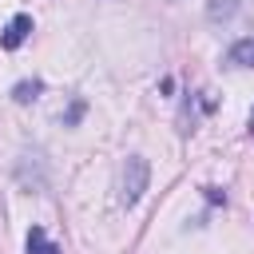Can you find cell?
<instances>
[{"label": "cell", "instance_id": "6da1fadb", "mask_svg": "<svg viewBox=\"0 0 254 254\" xmlns=\"http://www.w3.org/2000/svg\"><path fill=\"white\" fill-rule=\"evenodd\" d=\"M147 179H151V167L143 155H127V163L119 167V202L123 206H135L139 194L147 190Z\"/></svg>", "mask_w": 254, "mask_h": 254}, {"label": "cell", "instance_id": "7a4b0ae2", "mask_svg": "<svg viewBox=\"0 0 254 254\" xmlns=\"http://www.w3.org/2000/svg\"><path fill=\"white\" fill-rule=\"evenodd\" d=\"M28 36H32V16H24V12H20V16H12V20H8V28H4V36H0V48H4V52H16Z\"/></svg>", "mask_w": 254, "mask_h": 254}, {"label": "cell", "instance_id": "3957f363", "mask_svg": "<svg viewBox=\"0 0 254 254\" xmlns=\"http://www.w3.org/2000/svg\"><path fill=\"white\" fill-rule=\"evenodd\" d=\"M226 64H230V67H254V36L238 40V44L226 52Z\"/></svg>", "mask_w": 254, "mask_h": 254}, {"label": "cell", "instance_id": "277c9868", "mask_svg": "<svg viewBox=\"0 0 254 254\" xmlns=\"http://www.w3.org/2000/svg\"><path fill=\"white\" fill-rule=\"evenodd\" d=\"M24 254H60V246L48 238L44 226H32V230H28V246H24Z\"/></svg>", "mask_w": 254, "mask_h": 254}, {"label": "cell", "instance_id": "5b68a950", "mask_svg": "<svg viewBox=\"0 0 254 254\" xmlns=\"http://www.w3.org/2000/svg\"><path fill=\"white\" fill-rule=\"evenodd\" d=\"M36 95H40V79H24V83L12 87V99H16V103H32Z\"/></svg>", "mask_w": 254, "mask_h": 254}, {"label": "cell", "instance_id": "8992f818", "mask_svg": "<svg viewBox=\"0 0 254 254\" xmlns=\"http://www.w3.org/2000/svg\"><path fill=\"white\" fill-rule=\"evenodd\" d=\"M234 8H238L234 0H210V4H206V16H210V20H230Z\"/></svg>", "mask_w": 254, "mask_h": 254}, {"label": "cell", "instance_id": "52a82bcc", "mask_svg": "<svg viewBox=\"0 0 254 254\" xmlns=\"http://www.w3.org/2000/svg\"><path fill=\"white\" fill-rule=\"evenodd\" d=\"M206 198H210V202H226V194H222L218 187H206Z\"/></svg>", "mask_w": 254, "mask_h": 254}, {"label": "cell", "instance_id": "ba28073f", "mask_svg": "<svg viewBox=\"0 0 254 254\" xmlns=\"http://www.w3.org/2000/svg\"><path fill=\"white\" fill-rule=\"evenodd\" d=\"M250 135H254V111H250Z\"/></svg>", "mask_w": 254, "mask_h": 254}]
</instances>
